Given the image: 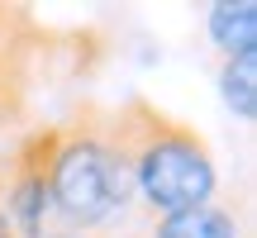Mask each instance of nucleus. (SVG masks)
<instances>
[{"mask_svg":"<svg viewBox=\"0 0 257 238\" xmlns=\"http://www.w3.org/2000/svg\"><path fill=\"white\" fill-rule=\"evenodd\" d=\"M128 162L114 148L95 143V138H76L62 153L48 162V195L53 205L67 214L72 224L91 229V224H105L114 210H124L128 200Z\"/></svg>","mask_w":257,"mask_h":238,"instance_id":"obj_1","label":"nucleus"},{"mask_svg":"<svg viewBox=\"0 0 257 238\" xmlns=\"http://www.w3.org/2000/svg\"><path fill=\"white\" fill-rule=\"evenodd\" d=\"M138 181V191L148 195V205L162 214L200 210L214 195V162L195 138L186 134H157L153 143L138 153V162L128 167Z\"/></svg>","mask_w":257,"mask_h":238,"instance_id":"obj_2","label":"nucleus"},{"mask_svg":"<svg viewBox=\"0 0 257 238\" xmlns=\"http://www.w3.org/2000/svg\"><path fill=\"white\" fill-rule=\"evenodd\" d=\"M48 205H53V195H48V176L43 172H24L15 186H10V200H5V224H15L24 238H38L43 233V219H48Z\"/></svg>","mask_w":257,"mask_h":238,"instance_id":"obj_3","label":"nucleus"},{"mask_svg":"<svg viewBox=\"0 0 257 238\" xmlns=\"http://www.w3.org/2000/svg\"><path fill=\"white\" fill-rule=\"evenodd\" d=\"M210 38L224 48L229 57L238 53H257V5L238 0V5H210Z\"/></svg>","mask_w":257,"mask_h":238,"instance_id":"obj_4","label":"nucleus"},{"mask_svg":"<svg viewBox=\"0 0 257 238\" xmlns=\"http://www.w3.org/2000/svg\"><path fill=\"white\" fill-rule=\"evenodd\" d=\"M153 238H238V224L224 210H214V205H200V210L167 214Z\"/></svg>","mask_w":257,"mask_h":238,"instance_id":"obj_5","label":"nucleus"},{"mask_svg":"<svg viewBox=\"0 0 257 238\" xmlns=\"http://www.w3.org/2000/svg\"><path fill=\"white\" fill-rule=\"evenodd\" d=\"M219 91H224V105H229L238 119L257 114V53H238V57L224 62Z\"/></svg>","mask_w":257,"mask_h":238,"instance_id":"obj_6","label":"nucleus"},{"mask_svg":"<svg viewBox=\"0 0 257 238\" xmlns=\"http://www.w3.org/2000/svg\"><path fill=\"white\" fill-rule=\"evenodd\" d=\"M0 238H10V224H5V214H0Z\"/></svg>","mask_w":257,"mask_h":238,"instance_id":"obj_7","label":"nucleus"},{"mask_svg":"<svg viewBox=\"0 0 257 238\" xmlns=\"http://www.w3.org/2000/svg\"><path fill=\"white\" fill-rule=\"evenodd\" d=\"M53 238H81V233H53Z\"/></svg>","mask_w":257,"mask_h":238,"instance_id":"obj_8","label":"nucleus"}]
</instances>
